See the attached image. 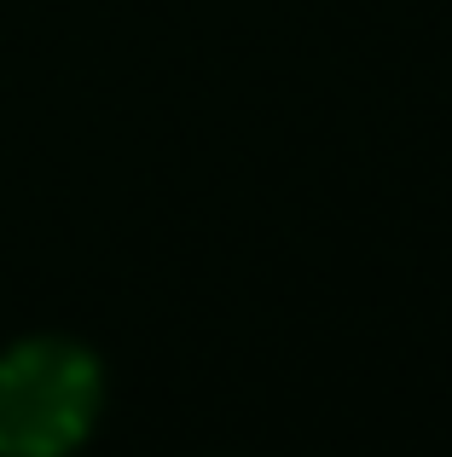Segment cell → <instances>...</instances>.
<instances>
[{
  "mask_svg": "<svg viewBox=\"0 0 452 457\" xmlns=\"http://www.w3.org/2000/svg\"><path fill=\"white\" fill-rule=\"evenodd\" d=\"M105 370L70 336H23L0 353V457H70L99 423Z\"/></svg>",
  "mask_w": 452,
  "mask_h": 457,
  "instance_id": "1",
  "label": "cell"
}]
</instances>
